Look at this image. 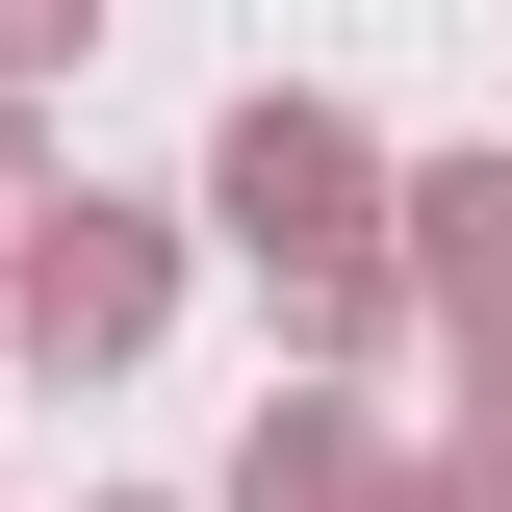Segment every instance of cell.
Segmentation results:
<instances>
[{
  "label": "cell",
  "instance_id": "1",
  "mask_svg": "<svg viewBox=\"0 0 512 512\" xmlns=\"http://www.w3.org/2000/svg\"><path fill=\"white\" fill-rule=\"evenodd\" d=\"M205 231H231L256 282H333V256H384V128L333 103V77H256V103L205 128Z\"/></svg>",
  "mask_w": 512,
  "mask_h": 512
},
{
  "label": "cell",
  "instance_id": "2",
  "mask_svg": "<svg viewBox=\"0 0 512 512\" xmlns=\"http://www.w3.org/2000/svg\"><path fill=\"white\" fill-rule=\"evenodd\" d=\"M0 333H26V384H128L154 333H180V205H103V180H52V231L0 256Z\"/></svg>",
  "mask_w": 512,
  "mask_h": 512
},
{
  "label": "cell",
  "instance_id": "3",
  "mask_svg": "<svg viewBox=\"0 0 512 512\" xmlns=\"http://www.w3.org/2000/svg\"><path fill=\"white\" fill-rule=\"evenodd\" d=\"M384 282L461 384H512V154H384Z\"/></svg>",
  "mask_w": 512,
  "mask_h": 512
},
{
  "label": "cell",
  "instance_id": "4",
  "mask_svg": "<svg viewBox=\"0 0 512 512\" xmlns=\"http://www.w3.org/2000/svg\"><path fill=\"white\" fill-rule=\"evenodd\" d=\"M384 487H410V436H384L359 384H282V410L231 436V487H205V512H384Z\"/></svg>",
  "mask_w": 512,
  "mask_h": 512
},
{
  "label": "cell",
  "instance_id": "5",
  "mask_svg": "<svg viewBox=\"0 0 512 512\" xmlns=\"http://www.w3.org/2000/svg\"><path fill=\"white\" fill-rule=\"evenodd\" d=\"M282 359H308V384L410 359V282H384V256H333V282H282Z\"/></svg>",
  "mask_w": 512,
  "mask_h": 512
},
{
  "label": "cell",
  "instance_id": "6",
  "mask_svg": "<svg viewBox=\"0 0 512 512\" xmlns=\"http://www.w3.org/2000/svg\"><path fill=\"white\" fill-rule=\"evenodd\" d=\"M52 77H77V0H0V128L52 103Z\"/></svg>",
  "mask_w": 512,
  "mask_h": 512
},
{
  "label": "cell",
  "instance_id": "7",
  "mask_svg": "<svg viewBox=\"0 0 512 512\" xmlns=\"http://www.w3.org/2000/svg\"><path fill=\"white\" fill-rule=\"evenodd\" d=\"M436 487H487V512H512V384H461V436H436Z\"/></svg>",
  "mask_w": 512,
  "mask_h": 512
},
{
  "label": "cell",
  "instance_id": "8",
  "mask_svg": "<svg viewBox=\"0 0 512 512\" xmlns=\"http://www.w3.org/2000/svg\"><path fill=\"white\" fill-rule=\"evenodd\" d=\"M26 231H52V128H0V256H26Z\"/></svg>",
  "mask_w": 512,
  "mask_h": 512
},
{
  "label": "cell",
  "instance_id": "9",
  "mask_svg": "<svg viewBox=\"0 0 512 512\" xmlns=\"http://www.w3.org/2000/svg\"><path fill=\"white\" fill-rule=\"evenodd\" d=\"M384 512H487V487H436V461H410V487H384Z\"/></svg>",
  "mask_w": 512,
  "mask_h": 512
},
{
  "label": "cell",
  "instance_id": "10",
  "mask_svg": "<svg viewBox=\"0 0 512 512\" xmlns=\"http://www.w3.org/2000/svg\"><path fill=\"white\" fill-rule=\"evenodd\" d=\"M77 512H180V487H77Z\"/></svg>",
  "mask_w": 512,
  "mask_h": 512
}]
</instances>
